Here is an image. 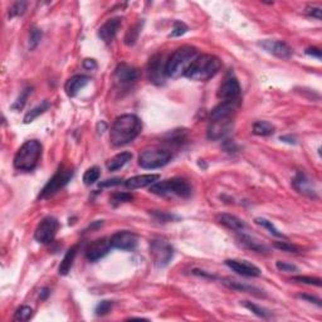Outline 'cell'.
I'll return each mask as SVG.
<instances>
[{
  "label": "cell",
  "mask_w": 322,
  "mask_h": 322,
  "mask_svg": "<svg viewBox=\"0 0 322 322\" xmlns=\"http://www.w3.org/2000/svg\"><path fill=\"white\" fill-rule=\"evenodd\" d=\"M241 96V84L233 72H229L220 84L218 97L223 101H237Z\"/></svg>",
  "instance_id": "12"
},
{
  "label": "cell",
  "mask_w": 322,
  "mask_h": 322,
  "mask_svg": "<svg viewBox=\"0 0 322 322\" xmlns=\"http://www.w3.org/2000/svg\"><path fill=\"white\" fill-rule=\"evenodd\" d=\"M59 223L54 217H46L38 224L34 232V239L42 244H49L54 241L58 232Z\"/></svg>",
  "instance_id": "10"
},
{
  "label": "cell",
  "mask_w": 322,
  "mask_h": 322,
  "mask_svg": "<svg viewBox=\"0 0 322 322\" xmlns=\"http://www.w3.org/2000/svg\"><path fill=\"white\" fill-rule=\"evenodd\" d=\"M150 215H151L156 222L159 223H169L171 220L177 219V217L173 215V214H169L166 211H159V210H152L150 211Z\"/></svg>",
  "instance_id": "35"
},
{
  "label": "cell",
  "mask_w": 322,
  "mask_h": 322,
  "mask_svg": "<svg viewBox=\"0 0 322 322\" xmlns=\"http://www.w3.org/2000/svg\"><path fill=\"white\" fill-rule=\"evenodd\" d=\"M254 223L258 224V225H260V226H263V228H266V229L268 230L272 236L277 237V238L287 239V237H286L282 232H279L276 226H274V224H273L271 220L266 219V218H256V219H254Z\"/></svg>",
  "instance_id": "29"
},
{
  "label": "cell",
  "mask_w": 322,
  "mask_h": 322,
  "mask_svg": "<svg viewBox=\"0 0 322 322\" xmlns=\"http://www.w3.org/2000/svg\"><path fill=\"white\" fill-rule=\"evenodd\" d=\"M159 179H160V175L158 174H145V175H137V177H132L125 180L124 185L130 190L141 189V188H146V186L155 184Z\"/></svg>",
  "instance_id": "20"
},
{
  "label": "cell",
  "mask_w": 322,
  "mask_h": 322,
  "mask_svg": "<svg viewBox=\"0 0 322 322\" xmlns=\"http://www.w3.org/2000/svg\"><path fill=\"white\" fill-rule=\"evenodd\" d=\"M112 248L121 251H133L137 245V236L130 230H120L110 238Z\"/></svg>",
  "instance_id": "13"
},
{
  "label": "cell",
  "mask_w": 322,
  "mask_h": 322,
  "mask_svg": "<svg viewBox=\"0 0 322 322\" xmlns=\"http://www.w3.org/2000/svg\"><path fill=\"white\" fill-rule=\"evenodd\" d=\"M42 32L39 31L38 28H33L31 31V34H29V49H34L37 48L38 44L40 43V40H42Z\"/></svg>",
  "instance_id": "39"
},
{
  "label": "cell",
  "mask_w": 322,
  "mask_h": 322,
  "mask_svg": "<svg viewBox=\"0 0 322 322\" xmlns=\"http://www.w3.org/2000/svg\"><path fill=\"white\" fill-rule=\"evenodd\" d=\"M173 159V154L167 149L161 147H151V149L144 150L139 156V165L143 169L154 170L159 169L170 162Z\"/></svg>",
  "instance_id": "7"
},
{
  "label": "cell",
  "mask_w": 322,
  "mask_h": 322,
  "mask_svg": "<svg viewBox=\"0 0 322 322\" xmlns=\"http://www.w3.org/2000/svg\"><path fill=\"white\" fill-rule=\"evenodd\" d=\"M73 174H75V171H73L72 167H59L58 170L56 171V174H54V175L48 180V183L44 185L38 199H49L50 196L57 194L59 190L63 189V188L71 181L72 177H73Z\"/></svg>",
  "instance_id": "8"
},
{
  "label": "cell",
  "mask_w": 322,
  "mask_h": 322,
  "mask_svg": "<svg viewBox=\"0 0 322 322\" xmlns=\"http://www.w3.org/2000/svg\"><path fill=\"white\" fill-rule=\"evenodd\" d=\"M188 31H189V28H188V25H186L185 23L180 22V20H175V22H174L173 31H171L170 33V37L171 38L181 37V35L185 34Z\"/></svg>",
  "instance_id": "37"
},
{
  "label": "cell",
  "mask_w": 322,
  "mask_h": 322,
  "mask_svg": "<svg viewBox=\"0 0 322 322\" xmlns=\"http://www.w3.org/2000/svg\"><path fill=\"white\" fill-rule=\"evenodd\" d=\"M150 254L158 268H165L173 259L174 248L166 239L155 238L150 243Z\"/></svg>",
  "instance_id": "9"
},
{
  "label": "cell",
  "mask_w": 322,
  "mask_h": 322,
  "mask_svg": "<svg viewBox=\"0 0 322 322\" xmlns=\"http://www.w3.org/2000/svg\"><path fill=\"white\" fill-rule=\"evenodd\" d=\"M112 307H113V302L112 301H101L98 305L96 306V312L97 316H105L110 311L112 310Z\"/></svg>",
  "instance_id": "38"
},
{
  "label": "cell",
  "mask_w": 322,
  "mask_h": 322,
  "mask_svg": "<svg viewBox=\"0 0 322 322\" xmlns=\"http://www.w3.org/2000/svg\"><path fill=\"white\" fill-rule=\"evenodd\" d=\"M273 245H274V248H277V249L282 252H288V253H297V252H300V248L297 245L290 243V242H274Z\"/></svg>",
  "instance_id": "36"
},
{
  "label": "cell",
  "mask_w": 322,
  "mask_h": 322,
  "mask_svg": "<svg viewBox=\"0 0 322 322\" xmlns=\"http://www.w3.org/2000/svg\"><path fill=\"white\" fill-rule=\"evenodd\" d=\"M242 304H243V306H244L247 310H249L251 312H253L256 316L260 317V319L268 320L271 317L270 311L266 310V308H263V307L258 306V305L253 304V302H249V301H244V302H242Z\"/></svg>",
  "instance_id": "30"
},
{
  "label": "cell",
  "mask_w": 322,
  "mask_h": 322,
  "mask_svg": "<svg viewBox=\"0 0 322 322\" xmlns=\"http://www.w3.org/2000/svg\"><path fill=\"white\" fill-rule=\"evenodd\" d=\"M131 200H132V195L129 194V193H116V194H113L111 198V203L115 205V207L118 204L127 203V201H131Z\"/></svg>",
  "instance_id": "41"
},
{
  "label": "cell",
  "mask_w": 322,
  "mask_h": 322,
  "mask_svg": "<svg viewBox=\"0 0 322 322\" xmlns=\"http://www.w3.org/2000/svg\"><path fill=\"white\" fill-rule=\"evenodd\" d=\"M32 316H33V308L29 306H22L19 307L18 310L16 311V313H14V320H16V321L24 322L31 320Z\"/></svg>",
  "instance_id": "33"
},
{
  "label": "cell",
  "mask_w": 322,
  "mask_h": 322,
  "mask_svg": "<svg viewBox=\"0 0 322 322\" xmlns=\"http://www.w3.org/2000/svg\"><path fill=\"white\" fill-rule=\"evenodd\" d=\"M99 175H101V170H99L97 166H92L90 169H87L86 173L83 175V183L86 185H92L99 179Z\"/></svg>",
  "instance_id": "32"
},
{
  "label": "cell",
  "mask_w": 322,
  "mask_h": 322,
  "mask_svg": "<svg viewBox=\"0 0 322 322\" xmlns=\"http://www.w3.org/2000/svg\"><path fill=\"white\" fill-rule=\"evenodd\" d=\"M147 72H149V78L152 83H164L165 64L162 63V56H161V54H155V56L150 59Z\"/></svg>",
  "instance_id": "17"
},
{
  "label": "cell",
  "mask_w": 322,
  "mask_h": 322,
  "mask_svg": "<svg viewBox=\"0 0 322 322\" xmlns=\"http://www.w3.org/2000/svg\"><path fill=\"white\" fill-rule=\"evenodd\" d=\"M274 130H276V127L268 121H257L253 125V133L258 136H270L274 132Z\"/></svg>",
  "instance_id": "28"
},
{
  "label": "cell",
  "mask_w": 322,
  "mask_h": 322,
  "mask_svg": "<svg viewBox=\"0 0 322 322\" xmlns=\"http://www.w3.org/2000/svg\"><path fill=\"white\" fill-rule=\"evenodd\" d=\"M293 188L297 190L301 194H305V195H308L311 198L315 196V190L312 189V185H311V181L308 180V177L305 175L304 173H297L296 177H294L293 181Z\"/></svg>",
  "instance_id": "24"
},
{
  "label": "cell",
  "mask_w": 322,
  "mask_h": 322,
  "mask_svg": "<svg viewBox=\"0 0 322 322\" xmlns=\"http://www.w3.org/2000/svg\"><path fill=\"white\" fill-rule=\"evenodd\" d=\"M218 222H219L222 225H224L225 228L230 230H234V232H243L245 229V223L242 219H239L236 215H232V214H219L218 215Z\"/></svg>",
  "instance_id": "23"
},
{
  "label": "cell",
  "mask_w": 322,
  "mask_h": 322,
  "mask_svg": "<svg viewBox=\"0 0 322 322\" xmlns=\"http://www.w3.org/2000/svg\"><path fill=\"white\" fill-rule=\"evenodd\" d=\"M223 149L228 154H236L238 151V146H237V144L233 140H225L223 143Z\"/></svg>",
  "instance_id": "45"
},
{
  "label": "cell",
  "mask_w": 322,
  "mask_h": 322,
  "mask_svg": "<svg viewBox=\"0 0 322 322\" xmlns=\"http://www.w3.org/2000/svg\"><path fill=\"white\" fill-rule=\"evenodd\" d=\"M225 266L229 267L233 272H236L237 274L243 277H259L260 273H262L257 266H254L253 263L248 262V260L226 259Z\"/></svg>",
  "instance_id": "16"
},
{
  "label": "cell",
  "mask_w": 322,
  "mask_h": 322,
  "mask_svg": "<svg viewBox=\"0 0 322 322\" xmlns=\"http://www.w3.org/2000/svg\"><path fill=\"white\" fill-rule=\"evenodd\" d=\"M276 267H277V270L281 271V272L292 273V272H297L298 271V268L294 266V264L287 263V262H282V260H277Z\"/></svg>",
  "instance_id": "43"
},
{
  "label": "cell",
  "mask_w": 322,
  "mask_h": 322,
  "mask_svg": "<svg viewBox=\"0 0 322 322\" xmlns=\"http://www.w3.org/2000/svg\"><path fill=\"white\" fill-rule=\"evenodd\" d=\"M124 183V180L120 179V177H113V179H107L102 181V183H99L98 186L99 188H111V186H117Z\"/></svg>",
  "instance_id": "44"
},
{
  "label": "cell",
  "mask_w": 322,
  "mask_h": 322,
  "mask_svg": "<svg viewBox=\"0 0 322 322\" xmlns=\"http://www.w3.org/2000/svg\"><path fill=\"white\" fill-rule=\"evenodd\" d=\"M48 294H49V290H48V288H43V290L40 291V296H39L40 300H42V301L46 300Z\"/></svg>",
  "instance_id": "53"
},
{
  "label": "cell",
  "mask_w": 322,
  "mask_h": 322,
  "mask_svg": "<svg viewBox=\"0 0 322 322\" xmlns=\"http://www.w3.org/2000/svg\"><path fill=\"white\" fill-rule=\"evenodd\" d=\"M279 140H281L282 143L290 144V145H294V144L297 143V141H296V139H294V137H291V136H281V137H279Z\"/></svg>",
  "instance_id": "51"
},
{
  "label": "cell",
  "mask_w": 322,
  "mask_h": 322,
  "mask_svg": "<svg viewBox=\"0 0 322 322\" xmlns=\"http://www.w3.org/2000/svg\"><path fill=\"white\" fill-rule=\"evenodd\" d=\"M306 14L312 18L321 19V8L320 6H307L306 8Z\"/></svg>",
  "instance_id": "46"
},
{
  "label": "cell",
  "mask_w": 322,
  "mask_h": 322,
  "mask_svg": "<svg viewBox=\"0 0 322 322\" xmlns=\"http://www.w3.org/2000/svg\"><path fill=\"white\" fill-rule=\"evenodd\" d=\"M236 111V101H223L210 112V122L207 137L211 141L222 140L232 131L233 116Z\"/></svg>",
  "instance_id": "1"
},
{
  "label": "cell",
  "mask_w": 322,
  "mask_h": 322,
  "mask_svg": "<svg viewBox=\"0 0 322 322\" xmlns=\"http://www.w3.org/2000/svg\"><path fill=\"white\" fill-rule=\"evenodd\" d=\"M193 273L194 274H196V276H201V277H208V278H215V277L213 276V274H210V273H207L205 271H200V270H194L193 271Z\"/></svg>",
  "instance_id": "50"
},
{
  "label": "cell",
  "mask_w": 322,
  "mask_h": 322,
  "mask_svg": "<svg viewBox=\"0 0 322 322\" xmlns=\"http://www.w3.org/2000/svg\"><path fill=\"white\" fill-rule=\"evenodd\" d=\"M97 130H98L99 133H103V131L107 130V125H106L103 121H101V122H98V125H97Z\"/></svg>",
  "instance_id": "52"
},
{
  "label": "cell",
  "mask_w": 322,
  "mask_h": 322,
  "mask_svg": "<svg viewBox=\"0 0 322 322\" xmlns=\"http://www.w3.org/2000/svg\"><path fill=\"white\" fill-rule=\"evenodd\" d=\"M143 130V122L136 115H122L111 127L110 141L113 146H125L132 143Z\"/></svg>",
  "instance_id": "2"
},
{
  "label": "cell",
  "mask_w": 322,
  "mask_h": 322,
  "mask_svg": "<svg viewBox=\"0 0 322 322\" xmlns=\"http://www.w3.org/2000/svg\"><path fill=\"white\" fill-rule=\"evenodd\" d=\"M111 242L107 238H101L92 242L88 247L86 248V257L90 262H97L98 259L103 258L111 251Z\"/></svg>",
  "instance_id": "14"
},
{
  "label": "cell",
  "mask_w": 322,
  "mask_h": 322,
  "mask_svg": "<svg viewBox=\"0 0 322 322\" xmlns=\"http://www.w3.org/2000/svg\"><path fill=\"white\" fill-rule=\"evenodd\" d=\"M220 68H222V61L218 57L211 54H201L193 61L184 76L192 80L205 82L217 75Z\"/></svg>",
  "instance_id": "4"
},
{
  "label": "cell",
  "mask_w": 322,
  "mask_h": 322,
  "mask_svg": "<svg viewBox=\"0 0 322 322\" xmlns=\"http://www.w3.org/2000/svg\"><path fill=\"white\" fill-rule=\"evenodd\" d=\"M196 57H198V49L195 47H180L165 62V76L170 78L184 76Z\"/></svg>",
  "instance_id": "3"
},
{
  "label": "cell",
  "mask_w": 322,
  "mask_h": 322,
  "mask_svg": "<svg viewBox=\"0 0 322 322\" xmlns=\"http://www.w3.org/2000/svg\"><path fill=\"white\" fill-rule=\"evenodd\" d=\"M152 194L160 196H179V198H189L192 195V186L183 177H173V179L156 181L150 188Z\"/></svg>",
  "instance_id": "6"
},
{
  "label": "cell",
  "mask_w": 322,
  "mask_h": 322,
  "mask_svg": "<svg viewBox=\"0 0 322 322\" xmlns=\"http://www.w3.org/2000/svg\"><path fill=\"white\" fill-rule=\"evenodd\" d=\"M292 281L297 282V283H304V285H311V286H321V279L320 278H313V277H306V276H296L292 277Z\"/></svg>",
  "instance_id": "40"
},
{
  "label": "cell",
  "mask_w": 322,
  "mask_h": 322,
  "mask_svg": "<svg viewBox=\"0 0 322 322\" xmlns=\"http://www.w3.org/2000/svg\"><path fill=\"white\" fill-rule=\"evenodd\" d=\"M140 76L139 69L126 63H121L115 69V80L120 88H130L136 83Z\"/></svg>",
  "instance_id": "11"
},
{
  "label": "cell",
  "mask_w": 322,
  "mask_h": 322,
  "mask_svg": "<svg viewBox=\"0 0 322 322\" xmlns=\"http://www.w3.org/2000/svg\"><path fill=\"white\" fill-rule=\"evenodd\" d=\"M222 283H223L226 288L233 290V291L245 292V293L253 294L256 297H266V293H264L262 290H259L258 287H254V286L248 285V283H244V282H239L237 281V279L232 278H223L222 279Z\"/></svg>",
  "instance_id": "19"
},
{
  "label": "cell",
  "mask_w": 322,
  "mask_h": 322,
  "mask_svg": "<svg viewBox=\"0 0 322 322\" xmlns=\"http://www.w3.org/2000/svg\"><path fill=\"white\" fill-rule=\"evenodd\" d=\"M259 46L263 48L266 52L273 54L274 57H278L282 59H287L292 56L291 47L282 40L276 39H264L259 42Z\"/></svg>",
  "instance_id": "15"
},
{
  "label": "cell",
  "mask_w": 322,
  "mask_h": 322,
  "mask_svg": "<svg viewBox=\"0 0 322 322\" xmlns=\"http://www.w3.org/2000/svg\"><path fill=\"white\" fill-rule=\"evenodd\" d=\"M42 150H43V146L38 140L25 141L16 151L13 165L19 171H25V173L33 171L39 162Z\"/></svg>",
  "instance_id": "5"
},
{
  "label": "cell",
  "mask_w": 322,
  "mask_h": 322,
  "mask_svg": "<svg viewBox=\"0 0 322 322\" xmlns=\"http://www.w3.org/2000/svg\"><path fill=\"white\" fill-rule=\"evenodd\" d=\"M121 24H122L121 18H111L98 29V37L101 38V40H103V43L110 44L115 39Z\"/></svg>",
  "instance_id": "18"
},
{
  "label": "cell",
  "mask_w": 322,
  "mask_h": 322,
  "mask_svg": "<svg viewBox=\"0 0 322 322\" xmlns=\"http://www.w3.org/2000/svg\"><path fill=\"white\" fill-rule=\"evenodd\" d=\"M298 298H301V300H305V301H308V302H311V304H315L317 305L319 307H321V300H320L319 297H316V296H311V294H298Z\"/></svg>",
  "instance_id": "47"
},
{
  "label": "cell",
  "mask_w": 322,
  "mask_h": 322,
  "mask_svg": "<svg viewBox=\"0 0 322 322\" xmlns=\"http://www.w3.org/2000/svg\"><path fill=\"white\" fill-rule=\"evenodd\" d=\"M237 239H238L239 244H241L242 247L247 248L249 251L257 252V253H267V252H268V247L264 245L262 242H259L258 239L254 238V237L244 234L243 232H239L238 238Z\"/></svg>",
  "instance_id": "22"
},
{
  "label": "cell",
  "mask_w": 322,
  "mask_h": 322,
  "mask_svg": "<svg viewBox=\"0 0 322 322\" xmlns=\"http://www.w3.org/2000/svg\"><path fill=\"white\" fill-rule=\"evenodd\" d=\"M27 8V3L25 1H16V4H13V6L9 9V16L14 18V16H22L23 13L25 12Z\"/></svg>",
  "instance_id": "42"
},
{
  "label": "cell",
  "mask_w": 322,
  "mask_h": 322,
  "mask_svg": "<svg viewBox=\"0 0 322 322\" xmlns=\"http://www.w3.org/2000/svg\"><path fill=\"white\" fill-rule=\"evenodd\" d=\"M77 251L78 245H75V247H72L71 249H68V252L65 253V256L63 257L62 262H61L58 268V272L61 276H67L69 273L72 266H73V262H75L76 256H77Z\"/></svg>",
  "instance_id": "26"
},
{
  "label": "cell",
  "mask_w": 322,
  "mask_h": 322,
  "mask_svg": "<svg viewBox=\"0 0 322 322\" xmlns=\"http://www.w3.org/2000/svg\"><path fill=\"white\" fill-rule=\"evenodd\" d=\"M90 83V78L83 75H77L69 78L65 82L64 91L68 97H76L80 90H83L87 84Z\"/></svg>",
  "instance_id": "21"
},
{
  "label": "cell",
  "mask_w": 322,
  "mask_h": 322,
  "mask_svg": "<svg viewBox=\"0 0 322 322\" xmlns=\"http://www.w3.org/2000/svg\"><path fill=\"white\" fill-rule=\"evenodd\" d=\"M131 159H132V154H131V152H120V154H117V155H115L113 158L107 161V169H109V171L120 170L125 165L130 162Z\"/></svg>",
  "instance_id": "25"
},
{
  "label": "cell",
  "mask_w": 322,
  "mask_h": 322,
  "mask_svg": "<svg viewBox=\"0 0 322 322\" xmlns=\"http://www.w3.org/2000/svg\"><path fill=\"white\" fill-rule=\"evenodd\" d=\"M83 68L88 69V71H93L97 68V63L95 59H84L83 61Z\"/></svg>",
  "instance_id": "48"
},
{
  "label": "cell",
  "mask_w": 322,
  "mask_h": 322,
  "mask_svg": "<svg viewBox=\"0 0 322 322\" xmlns=\"http://www.w3.org/2000/svg\"><path fill=\"white\" fill-rule=\"evenodd\" d=\"M49 107H50V103L48 102V101H42L39 105L35 106L34 109H32L31 111H28L27 113H25L24 120H23L24 121V124H31V122H33V121H34L38 116L43 115L44 112L48 111Z\"/></svg>",
  "instance_id": "27"
},
{
  "label": "cell",
  "mask_w": 322,
  "mask_h": 322,
  "mask_svg": "<svg viewBox=\"0 0 322 322\" xmlns=\"http://www.w3.org/2000/svg\"><path fill=\"white\" fill-rule=\"evenodd\" d=\"M306 54L315 57V58L317 59H321V50H320L319 48H315V47H312V48H307Z\"/></svg>",
  "instance_id": "49"
},
{
  "label": "cell",
  "mask_w": 322,
  "mask_h": 322,
  "mask_svg": "<svg viewBox=\"0 0 322 322\" xmlns=\"http://www.w3.org/2000/svg\"><path fill=\"white\" fill-rule=\"evenodd\" d=\"M140 32H141V24L137 23L136 25H133L132 28H130V31L126 33V37H125V43L127 46H133L136 43L137 38H139Z\"/></svg>",
  "instance_id": "34"
},
{
  "label": "cell",
  "mask_w": 322,
  "mask_h": 322,
  "mask_svg": "<svg viewBox=\"0 0 322 322\" xmlns=\"http://www.w3.org/2000/svg\"><path fill=\"white\" fill-rule=\"evenodd\" d=\"M31 93H32V87H27V88H24V90L20 92V95L18 96V98L16 99V102L12 105V110H14V111H20V110L24 109L25 103H27V99H28Z\"/></svg>",
  "instance_id": "31"
}]
</instances>
